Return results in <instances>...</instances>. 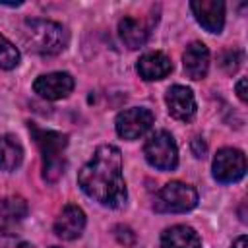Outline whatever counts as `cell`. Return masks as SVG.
I'll return each mask as SVG.
<instances>
[{
	"label": "cell",
	"instance_id": "obj_18",
	"mask_svg": "<svg viewBox=\"0 0 248 248\" xmlns=\"http://www.w3.org/2000/svg\"><path fill=\"white\" fill-rule=\"evenodd\" d=\"M17 64H19V50L4 35H0V68L14 70Z\"/></svg>",
	"mask_w": 248,
	"mask_h": 248
},
{
	"label": "cell",
	"instance_id": "obj_5",
	"mask_svg": "<svg viewBox=\"0 0 248 248\" xmlns=\"http://www.w3.org/2000/svg\"><path fill=\"white\" fill-rule=\"evenodd\" d=\"M143 155L151 167L163 172L174 170L178 165V147L174 138L167 130H157L147 138L143 145Z\"/></svg>",
	"mask_w": 248,
	"mask_h": 248
},
{
	"label": "cell",
	"instance_id": "obj_13",
	"mask_svg": "<svg viewBox=\"0 0 248 248\" xmlns=\"http://www.w3.org/2000/svg\"><path fill=\"white\" fill-rule=\"evenodd\" d=\"M136 70L140 78H143L145 81H155V79L167 78L172 72V62L165 52L153 50V52H145L143 56H140Z\"/></svg>",
	"mask_w": 248,
	"mask_h": 248
},
{
	"label": "cell",
	"instance_id": "obj_7",
	"mask_svg": "<svg viewBox=\"0 0 248 248\" xmlns=\"http://www.w3.org/2000/svg\"><path fill=\"white\" fill-rule=\"evenodd\" d=\"M155 122V116L145 107H132L116 114L114 128L116 134L124 140H138L141 138Z\"/></svg>",
	"mask_w": 248,
	"mask_h": 248
},
{
	"label": "cell",
	"instance_id": "obj_22",
	"mask_svg": "<svg viewBox=\"0 0 248 248\" xmlns=\"http://www.w3.org/2000/svg\"><path fill=\"white\" fill-rule=\"evenodd\" d=\"M236 95H238V99L242 101V103H246V78H242V79H238V83H236Z\"/></svg>",
	"mask_w": 248,
	"mask_h": 248
},
{
	"label": "cell",
	"instance_id": "obj_17",
	"mask_svg": "<svg viewBox=\"0 0 248 248\" xmlns=\"http://www.w3.org/2000/svg\"><path fill=\"white\" fill-rule=\"evenodd\" d=\"M27 215V203L19 196L0 200V225H14Z\"/></svg>",
	"mask_w": 248,
	"mask_h": 248
},
{
	"label": "cell",
	"instance_id": "obj_19",
	"mask_svg": "<svg viewBox=\"0 0 248 248\" xmlns=\"http://www.w3.org/2000/svg\"><path fill=\"white\" fill-rule=\"evenodd\" d=\"M240 62H242V52L240 50H227L221 56V68L227 74H234L240 68Z\"/></svg>",
	"mask_w": 248,
	"mask_h": 248
},
{
	"label": "cell",
	"instance_id": "obj_21",
	"mask_svg": "<svg viewBox=\"0 0 248 248\" xmlns=\"http://www.w3.org/2000/svg\"><path fill=\"white\" fill-rule=\"evenodd\" d=\"M192 153H194V157H198V159L205 155V143H203V140H202L200 136L192 140Z\"/></svg>",
	"mask_w": 248,
	"mask_h": 248
},
{
	"label": "cell",
	"instance_id": "obj_10",
	"mask_svg": "<svg viewBox=\"0 0 248 248\" xmlns=\"http://www.w3.org/2000/svg\"><path fill=\"white\" fill-rule=\"evenodd\" d=\"M190 10L196 21L209 33H221L225 25V4L221 0H194Z\"/></svg>",
	"mask_w": 248,
	"mask_h": 248
},
{
	"label": "cell",
	"instance_id": "obj_8",
	"mask_svg": "<svg viewBox=\"0 0 248 248\" xmlns=\"http://www.w3.org/2000/svg\"><path fill=\"white\" fill-rule=\"evenodd\" d=\"M74 89V78L68 72H50L43 74L33 81V91L46 101L66 99Z\"/></svg>",
	"mask_w": 248,
	"mask_h": 248
},
{
	"label": "cell",
	"instance_id": "obj_25",
	"mask_svg": "<svg viewBox=\"0 0 248 248\" xmlns=\"http://www.w3.org/2000/svg\"><path fill=\"white\" fill-rule=\"evenodd\" d=\"M52 248H60V246H52Z\"/></svg>",
	"mask_w": 248,
	"mask_h": 248
},
{
	"label": "cell",
	"instance_id": "obj_20",
	"mask_svg": "<svg viewBox=\"0 0 248 248\" xmlns=\"http://www.w3.org/2000/svg\"><path fill=\"white\" fill-rule=\"evenodd\" d=\"M114 236H116V240H118L120 244H124V246H134V242H136L134 231H132L130 227H126V225H116V227H114Z\"/></svg>",
	"mask_w": 248,
	"mask_h": 248
},
{
	"label": "cell",
	"instance_id": "obj_15",
	"mask_svg": "<svg viewBox=\"0 0 248 248\" xmlns=\"http://www.w3.org/2000/svg\"><path fill=\"white\" fill-rule=\"evenodd\" d=\"M118 35H120V41L130 50H136V48H141L147 43L149 27L143 21L136 19V17H122L118 21Z\"/></svg>",
	"mask_w": 248,
	"mask_h": 248
},
{
	"label": "cell",
	"instance_id": "obj_1",
	"mask_svg": "<svg viewBox=\"0 0 248 248\" xmlns=\"http://www.w3.org/2000/svg\"><path fill=\"white\" fill-rule=\"evenodd\" d=\"M78 184L93 202L118 209L128 200V190L122 174V153L116 145H99L91 159L78 172Z\"/></svg>",
	"mask_w": 248,
	"mask_h": 248
},
{
	"label": "cell",
	"instance_id": "obj_4",
	"mask_svg": "<svg viewBox=\"0 0 248 248\" xmlns=\"http://www.w3.org/2000/svg\"><path fill=\"white\" fill-rule=\"evenodd\" d=\"M198 205V192L194 186L172 180L167 182L155 196L153 207L159 213H186Z\"/></svg>",
	"mask_w": 248,
	"mask_h": 248
},
{
	"label": "cell",
	"instance_id": "obj_11",
	"mask_svg": "<svg viewBox=\"0 0 248 248\" xmlns=\"http://www.w3.org/2000/svg\"><path fill=\"white\" fill-rule=\"evenodd\" d=\"M83 229H85V213L81 207L74 203L66 205L54 221V234L60 236L62 240H76L78 236H81Z\"/></svg>",
	"mask_w": 248,
	"mask_h": 248
},
{
	"label": "cell",
	"instance_id": "obj_2",
	"mask_svg": "<svg viewBox=\"0 0 248 248\" xmlns=\"http://www.w3.org/2000/svg\"><path fill=\"white\" fill-rule=\"evenodd\" d=\"M23 41L27 48L41 56H54L60 54L68 45V31L62 23L29 17L23 21Z\"/></svg>",
	"mask_w": 248,
	"mask_h": 248
},
{
	"label": "cell",
	"instance_id": "obj_9",
	"mask_svg": "<svg viewBox=\"0 0 248 248\" xmlns=\"http://www.w3.org/2000/svg\"><path fill=\"white\" fill-rule=\"evenodd\" d=\"M165 103H167V110L172 118H176L180 122L194 120L198 105H196V99H194V93L190 87H186V85L169 87L167 95H165Z\"/></svg>",
	"mask_w": 248,
	"mask_h": 248
},
{
	"label": "cell",
	"instance_id": "obj_12",
	"mask_svg": "<svg viewBox=\"0 0 248 248\" xmlns=\"http://www.w3.org/2000/svg\"><path fill=\"white\" fill-rule=\"evenodd\" d=\"M182 66H184V74L198 81V79H203L207 76V70H209V50L203 43L200 41H194L186 46L184 54H182Z\"/></svg>",
	"mask_w": 248,
	"mask_h": 248
},
{
	"label": "cell",
	"instance_id": "obj_16",
	"mask_svg": "<svg viewBox=\"0 0 248 248\" xmlns=\"http://www.w3.org/2000/svg\"><path fill=\"white\" fill-rule=\"evenodd\" d=\"M23 161V147L16 136L4 134L0 136V169L2 170H16Z\"/></svg>",
	"mask_w": 248,
	"mask_h": 248
},
{
	"label": "cell",
	"instance_id": "obj_6",
	"mask_svg": "<svg viewBox=\"0 0 248 248\" xmlns=\"http://www.w3.org/2000/svg\"><path fill=\"white\" fill-rule=\"evenodd\" d=\"M213 178L221 184L238 182L246 174V157L236 147H223L213 157Z\"/></svg>",
	"mask_w": 248,
	"mask_h": 248
},
{
	"label": "cell",
	"instance_id": "obj_23",
	"mask_svg": "<svg viewBox=\"0 0 248 248\" xmlns=\"http://www.w3.org/2000/svg\"><path fill=\"white\" fill-rule=\"evenodd\" d=\"M232 248H248V238L242 234V236H238L234 242H232Z\"/></svg>",
	"mask_w": 248,
	"mask_h": 248
},
{
	"label": "cell",
	"instance_id": "obj_3",
	"mask_svg": "<svg viewBox=\"0 0 248 248\" xmlns=\"http://www.w3.org/2000/svg\"><path fill=\"white\" fill-rule=\"evenodd\" d=\"M29 132L43 157V178L46 182H56L66 169L64 149L68 145V136L54 130L39 128L35 122H29Z\"/></svg>",
	"mask_w": 248,
	"mask_h": 248
},
{
	"label": "cell",
	"instance_id": "obj_24",
	"mask_svg": "<svg viewBox=\"0 0 248 248\" xmlns=\"http://www.w3.org/2000/svg\"><path fill=\"white\" fill-rule=\"evenodd\" d=\"M21 248H33V246H27V244H23V246H21Z\"/></svg>",
	"mask_w": 248,
	"mask_h": 248
},
{
	"label": "cell",
	"instance_id": "obj_14",
	"mask_svg": "<svg viewBox=\"0 0 248 248\" xmlns=\"http://www.w3.org/2000/svg\"><path fill=\"white\" fill-rule=\"evenodd\" d=\"M161 248H202V238L192 227L174 225L163 231Z\"/></svg>",
	"mask_w": 248,
	"mask_h": 248
}]
</instances>
